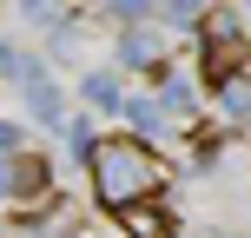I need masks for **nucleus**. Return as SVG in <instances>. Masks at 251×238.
Returning a JSON list of instances; mask_svg holds the SVG:
<instances>
[{"instance_id": "nucleus-12", "label": "nucleus", "mask_w": 251, "mask_h": 238, "mask_svg": "<svg viewBox=\"0 0 251 238\" xmlns=\"http://www.w3.org/2000/svg\"><path fill=\"white\" fill-rule=\"evenodd\" d=\"M106 7H113L126 26H139V20H146V0H106Z\"/></svg>"}, {"instance_id": "nucleus-13", "label": "nucleus", "mask_w": 251, "mask_h": 238, "mask_svg": "<svg viewBox=\"0 0 251 238\" xmlns=\"http://www.w3.org/2000/svg\"><path fill=\"white\" fill-rule=\"evenodd\" d=\"M0 152H20V126L13 119H0Z\"/></svg>"}, {"instance_id": "nucleus-11", "label": "nucleus", "mask_w": 251, "mask_h": 238, "mask_svg": "<svg viewBox=\"0 0 251 238\" xmlns=\"http://www.w3.org/2000/svg\"><path fill=\"white\" fill-rule=\"evenodd\" d=\"M20 7H26V20H40V26L60 20V0H20Z\"/></svg>"}, {"instance_id": "nucleus-2", "label": "nucleus", "mask_w": 251, "mask_h": 238, "mask_svg": "<svg viewBox=\"0 0 251 238\" xmlns=\"http://www.w3.org/2000/svg\"><path fill=\"white\" fill-rule=\"evenodd\" d=\"M245 66H251V40L238 33V20L231 13H205V79L231 86Z\"/></svg>"}, {"instance_id": "nucleus-15", "label": "nucleus", "mask_w": 251, "mask_h": 238, "mask_svg": "<svg viewBox=\"0 0 251 238\" xmlns=\"http://www.w3.org/2000/svg\"><path fill=\"white\" fill-rule=\"evenodd\" d=\"M13 60H20V53H13L7 40H0V73H7V79H13Z\"/></svg>"}, {"instance_id": "nucleus-3", "label": "nucleus", "mask_w": 251, "mask_h": 238, "mask_svg": "<svg viewBox=\"0 0 251 238\" xmlns=\"http://www.w3.org/2000/svg\"><path fill=\"white\" fill-rule=\"evenodd\" d=\"M53 185V165L33 152H0V199H40Z\"/></svg>"}, {"instance_id": "nucleus-5", "label": "nucleus", "mask_w": 251, "mask_h": 238, "mask_svg": "<svg viewBox=\"0 0 251 238\" xmlns=\"http://www.w3.org/2000/svg\"><path fill=\"white\" fill-rule=\"evenodd\" d=\"M126 232L132 238H172V225H165V212H146V205H126Z\"/></svg>"}, {"instance_id": "nucleus-7", "label": "nucleus", "mask_w": 251, "mask_h": 238, "mask_svg": "<svg viewBox=\"0 0 251 238\" xmlns=\"http://www.w3.org/2000/svg\"><path fill=\"white\" fill-rule=\"evenodd\" d=\"M26 106H33V119H47V126H60V93H53L47 79H33V86H26Z\"/></svg>"}, {"instance_id": "nucleus-1", "label": "nucleus", "mask_w": 251, "mask_h": 238, "mask_svg": "<svg viewBox=\"0 0 251 238\" xmlns=\"http://www.w3.org/2000/svg\"><path fill=\"white\" fill-rule=\"evenodd\" d=\"M93 192H100L106 212H126V205H146L165 192V165L152 146H139V139H100L93 146Z\"/></svg>"}, {"instance_id": "nucleus-4", "label": "nucleus", "mask_w": 251, "mask_h": 238, "mask_svg": "<svg viewBox=\"0 0 251 238\" xmlns=\"http://www.w3.org/2000/svg\"><path fill=\"white\" fill-rule=\"evenodd\" d=\"M86 106H100V113H126L119 79H113V73H86Z\"/></svg>"}, {"instance_id": "nucleus-9", "label": "nucleus", "mask_w": 251, "mask_h": 238, "mask_svg": "<svg viewBox=\"0 0 251 238\" xmlns=\"http://www.w3.org/2000/svg\"><path fill=\"white\" fill-rule=\"evenodd\" d=\"M159 20H178V26H192V20H205V0H159Z\"/></svg>"}, {"instance_id": "nucleus-14", "label": "nucleus", "mask_w": 251, "mask_h": 238, "mask_svg": "<svg viewBox=\"0 0 251 238\" xmlns=\"http://www.w3.org/2000/svg\"><path fill=\"white\" fill-rule=\"evenodd\" d=\"M33 238H73V225H26Z\"/></svg>"}, {"instance_id": "nucleus-10", "label": "nucleus", "mask_w": 251, "mask_h": 238, "mask_svg": "<svg viewBox=\"0 0 251 238\" xmlns=\"http://www.w3.org/2000/svg\"><path fill=\"white\" fill-rule=\"evenodd\" d=\"M66 146H73L79 159H93V146H100V139H93V126H86V119H73V126H66Z\"/></svg>"}, {"instance_id": "nucleus-8", "label": "nucleus", "mask_w": 251, "mask_h": 238, "mask_svg": "<svg viewBox=\"0 0 251 238\" xmlns=\"http://www.w3.org/2000/svg\"><path fill=\"white\" fill-rule=\"evenodd\" d=\"M119 60H132V66H159V47H152V33H139V26H132V33L119 40Z\"/></svg>"}, {"instance_id": "nucleus-6", "label": "nucleus", "mask_w": 251, "mask_h": 238, "mask_svg": "<svg viewBox=\"0 0 251 238\" xmlns=\"http://www.w3.org/2000/svg\"><path fill=\"white\" fill-rule=\"evenodd\" d=\"M126 119H132L139 132H165V119H172V106H165V100H132V106H126Z\"/></svg>"}]
</instances>
